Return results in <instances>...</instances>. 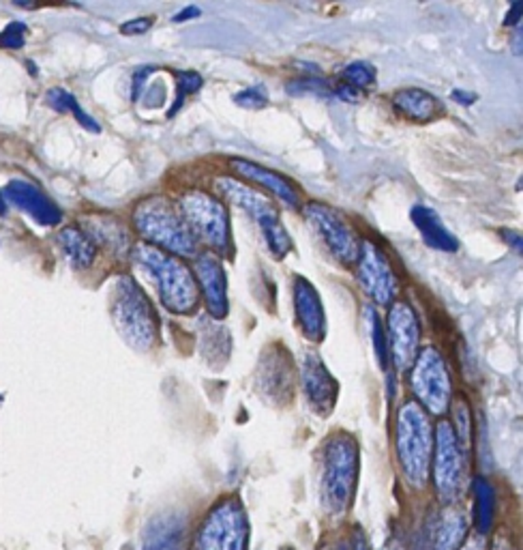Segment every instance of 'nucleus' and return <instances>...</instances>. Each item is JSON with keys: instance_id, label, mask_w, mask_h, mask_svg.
I'll use <instances>...</instances> for the list:
<instances>
[{"instance_id": "19", "label": "nucleus", "mask_w": 523, "mask_h": 550, "mask_svg": "<svg viewBox=\"0 0 523 550\" xmlns=\"http://www.w3.org/2000/svg\"><path fill=\"white\" fill-rule=\"evenodd\" d=\"M187 548V518L185 514L166 512L146 525L142 550H185Z\"/></svg>"}, {"instance_id": "16", "label": "nucleus", "mask_w": 523, "mask_h": 550, "mask_svg": "<svg viewBox=\"0 0 523 550\" xmlns=\"http://www.w3.org/2000/svg\"><path fill=\"white\" fill-rule=\"evenodd\" d=\"M196 275L200 282L202 297L213 319H226L230 301H227V278L217 254L196 256Z\"/></svg>"}, {"instance_id": "15", "label": "nucleus", "mask_w": 523, "mask_h": 550, "mask_svg": "<svg viewBox=\"0 0 523 550\" xmlns=\"http://www.w3.org/2000/svg\"><path fill=\"white\" fill-rule=\"evenodd\" d=\"M300 387L316 415L328 417L335 411L339 385L317 352H305L300 360Z\"/></svg>"}, {"instance_id": "40", "label": "nucleus", "mask_w": 523, "mask_h": 550, "mask_svg": "<svg viewBox=\"0 0 523 550\" xmlns=\"http://www.w3.org/2000/svg\"><path fill=\"white\" fill-rule=\"evenodd\" d=\"M450 97H453L457 104H461V106H472L474 101H477V95L474 93H466V91H453V95H450Z\"/></svg>"}, {"instance_id": "38", "label": "nucleus", "mask_w": 523, "mask_h": 550, "mask_svg": "<svg viewBox=\"0 0 523 550\" xmlns=\"http://www.w3.org/2000/svg\"><path fill=\"white\" fill-rule=\"evenodd\" d=\"M352 550H371L369 548V540L363 534V529H354L352 534Z\"/></svg>"}, {"instance_id": "2", "label": "nucleus", "mask_w": 523, "mask_h": 550, "mask_svg": "<svg viewBox=\"0 0 523 550\" xmlns=\"http://www.w3.org/2000/svg\"><path fill=\"white\" fill-rule=\"evenodd\" d=\"M395 445L401 471L414 488H423L429 480L431 453H434V428L429 415L418 402H404L397 411Z\"/></svg>"}, {"instance_id": "23", "label": "nucleus", "mask_w": 523, "mask_h": 550, "mask_svg": "<svg viewBox=\"0 0 523 550\" xmlns=\"http://www.w3.org/2000/svg\"><path fill=\"white\" fill-rule=\"evenodd\" d=\"M393 104L401 115L414 123H429L440 115V101L423 88H404L395 93Z\"/></svg>"}, {"instance_id": "7", "label": "nucleus", "mask_w": 523, "mask_h": 550, "mask_svg": "<svg viewBox=\"0 0 523 550\" xmlns=\"http://www.w3.org/2000/svg\"><path fill=\"white\" fill-rule=\"evenodd\" d=\"M176 211L191 235L202 239L208 248L221 254L230 250V218L219 199L202 189H189L178 199Z\"/></svg>"}, {"instance_id": "1", "label": "nucleus", "mask_w": 523, "mask_h": 550, "mask_svg": "<svg viewBox=\"0 0 523 550\" xmlns=\"http://www.w3.org/2000/svg\"><path fill=\"white\" fill-rule=\"evenodd\" d=\"M131 259L155 284L166 310H170L174 314L194 312L200 292H197L194 273L189 271V267L183 260L148 243L134 245Z\"/></svg>"}, {"instance_id": "21", "label": "nucleus", "mask_w": 523, "mask_h": 550, "mask_svg": "<svg viewBox=\"0 0 523 550\" xmlns=\"http://www.w3.org/2000/svg\"><path fill=\"white\" fill-rule=\"evenodd\" d=\"M468 534V518L464 510L448 505L436 516L429 537V550H457L464 544Z\"/></svg>"}, {"instance_id": "5", "label": "nucleus", "mask_w": 523, "mask_h": 550, "mask_svg": "<svg viewBox=\"0 0 523 550\" xmlns=\"http://www.w3.org/2000/svg\"><path fill=\"white\" fill-rule=\"evenodd\" d=\"M134 226L137 235L146 239L148 245H159L167 252L178 256H197V239L191 235L187 224L183 222L176 207L170 200L153 196L142 200L134 211Z\"/></svg>"}, {"instance_id": "20", "label": "nucleus", "mask_w": 523, "mask_h": 550, "mask_svg": "<svg viewBox=\"0 0 523 550\" xmlns=\"http://www.w3.org/2000/svg\"><path fill=\"white\" fill-rule=\"evenodd\" d=\"M232 170L238 177L247 178L249 183H257L262 188H267L270 194H275L284 205L298 207V189L292 181H287L286 177H281L279 172L264 168L260 164L247 159H232Z\"/></svg>"}, {"instance_id": "35", "label": "nucleus", "mask_w": 523, "mask_h": 550, "mask_svg": "<svg viewBox=\"0 0 523 550\" xmlns=\"http://www.w3.org/2000/svg\"><path fill=\"white\" fill-rule=\"evenodd\" d=\"M26 35H28V28L24 26V24L20 22L9 24V26L3 31V35H0V46L9 47V50H20V47L26 44Z\"/></svg>"}, {"instance_id": "13", "label": "nucleus", "mask_w": 523, "mask_h": 550, "mask_svg": "<svg viewBox=\"0 0 523 550\" xmlns=\"http://www.w3.org/2000/svg\"><path fill=\"white\" fill-rule=\"evenodd\" d=\"M357 280L365 295L374 299L377 306H393L397 292H399V280H397L388 256L376 243L360 241Z\"/></svg>"}, {"instance_id": "34", "label": "nucleus", "mask_w": 523, "mask_h": 550, "mask_svg": "<svg viewBox=\"0 0 523 550\" xmlns=\"http://www.w3.org/2000/svg\"><path fill=\"white\" fill-rule=\"evenodd\" d=\"M234 101L240 107H249V110H260V107H264L268 104V95L264 93L262 87H249L245 88V91L236 93V97H234Z\"/></svg>"}, {"instance_id": "11", "label": "nucleus", "mask_w": 523, "mask_h": 550, "mask_svg": "<svg viewBox=\"0 0 523 550\" xmlns=\"http://www.w3.org/2000/svg\"><path fill=\"white\" fill-rule=\"evenodd\" d=\"M303 215L309 229L320 239L324 248L333 254L335 260H339L341 265H354L358 260L360 241L352 226L346 222L344 215L335 211L333 207L322 205V202H309Z\"/></svg>"}, {"instance_id": "43", "label": "nucleus", "mask_w": 523, "mask_h": 550, "mask_svg": "<svg viewBox=\"0 0 523 550\" xmlns=\"http://www.w3.org/2000/svg\"><path fill=\"white\" fill-rule=\"evenodd\" d=\"M461 550H485V542L480 540V537H477V540L468 542L466 546H461Z\"/></svg>"}, {"instance_id": "9", "label": "nucleus", "mask_w": 523, "mask_h": 550, "mask_svg": "<svg viewBox=\"0 0 523 550\" xmlns=\"http://www.w3.org/2000/svg\"><path fill=\"white\" fill-rule=\"evenodd\" d=\"M410 368V390L414 398L431 415L442 417L453 400V382H450V372L442 352L434 346H427L418 352Z\"/></svg>"}, {"instance_id": "32", "label": "nucleus", "mask_w": 523, "mask_h": 550, "mask_svg": "<svg viewBox=\"0 0 523 550\" xmlns=\"http://www.w3.org/2000/svg\"><path fill=\"white\" fill-rule=\"evenodd\" d=\"M287 93L294 95V97H328L330 95V87L327 80L317 76H307V77H298V80H292L287 85Z\"/></svg>"}, {"instance_id": "30", "label": "nucleus", "mask_w": 523, "mask_h": 550, "mask_svg": "<svg viewBox=\"0 0 523 550\" xmlns=\"http://www.w3.org/2000/svg\"><path fill=\"white\" fill-rule=\"evenodd\" d=\"M453 433L457 436V441H459V445L464 447L468 452L470 450V439H472V415L470 409H468V404L464 400H457L453 406Z\"/></svg>"}, {"instance_id": "10", "label": "nucleus", "mask_w": 523, "mask_h": 550, "mask_svg": "<svg viewBox=\"0 0 523 550\" xmlns=\"http://www.w3.org/2000/svg\"><path fill=\"white\" fill-rule=\"evenodd\" d=\"M434 452L436 493L444 505H455L464 497L468 486L466 450L459 445L448 422L438 423Z\"/></svg>"}, {"instance_id": "18", "label": "nucleus", "mask_w": 523, "mask_h": 550, "mask_svg": "<svg viewBox=\"0 0 523 550\" xmlns=\"http://www.w3.org/2000/svg\"><path fill=\"white\" fill-rule=\"evenodd\" d=\"M5 200H9L11 205L20 207L22 211H26L30 218L37 219L41 226H56L60 224V209L47 199V196L39 188H35L33 183L26 181H11L7 188L3 189Z\"/></svg>"}, {"instance_id": "12", "label": "nucleus", "mask_w": 523, "mask_h": 550, "mask_svg": "<svg viewBox=\"0 0 523 550\" xmlns=\"http://www.w3.org/2000/svg\"><path fill=\"white\" fill-rule=\"evenodd\" d=\"M297 390V372L294 362L286 346L273 342L264 349L256 370V392L264 402L275 406H286L292 402Z\"/></svg>"}, {"instance_id": "36", "label": "nucleus", "mask_w": 523, "mask_h": 550, "mask_svg": "<svg viewBox=\"0 0 523 550\" xmlns=\"http://www.w3.org/2000/svg\"><path fill=\"white\" fill-rule=\"evenodd\" d=\"M153 17H134V20L125 22L123 26H120V33L127 35V37H137V35H144L146 31H150V26H153Z\"/></svg>"}, {"instance_id": "45", "label": "nucleus", "mask_w": 523, "mask_h": 550, "mask_svg": "<svg viewBox=\"0 0 523 550\" xmlns=\"http://www.w3.org/2000/svg\"><path fill=\"white\" fill-rule=\"evenodd\" d=\"M339 550H350V548H347V546H346V544H341V546H339Z\"/></svg>"}, {"instance_id": "28", "label": "nucleus", "mask_w": 523, "mask_h": 550, "mask_svg": "<svg viewBox=\"0 0 523 550\" xmlns=\"http://www.w3.org/2000/svg\"><path fill=\"white\" fill-rule=\"evenodd\" d=\"M47 104H50L54 110H58V112H71V115L77 118V123H80L82 127H86L88 131H95V134H99L101 131L99 125L82 110L74 95L65 91V88H52V91L47 93Z\"/></svg>"}, {"instance_id": "37", "label": "nucleus", "mask_w": 523, "mask_h": 550, "mask_svg": "<svg viewBox=\"0 0 523 550\" xmlns=\"http://www.w3.org/2000/svg\"><path fill=\"white\" fill-rule=\"evenodd\" d=\"M337 97L347 101V104H357V101H360V97H363V93L350 85H341L337 88Z\"/></svg>"}, {"instance_id": "6", "label": "nucleus", "mask_w": 523, "mask_h": 550, "mask_svg": "<svg viewBox=\"0 0 523 550\" xmlns=\"http://www.w3.org/2000/svg\"><path fill=\"white\" fill-rule=\"evenodd\" d=\"M215 188L230 205L238 207L240 211H245L254 219L257 229H260L264 241H267L270 254L277 260H284L287 254L292 252V239L287 235V230L281 224L279 211H277L273 202L267 196L257 194L256 189H251L249 185L240 183L238 178L232 177H219L215 181Z\"/></svg>"}, {"instance_id": "8", "label": "nucleus", "mask_w": 523, "mask_h": 550, "mask_svg": "<svg viewBox=\"0 0 523 550\" xmlns=\"http://www.w3.org/2000/svg\"><path fill=\"white\" fill-rule=\"evenodd\" d=\"M249 520L236 497L219 501L196 531L189 550H247Z\"/></svg>"}, {"instance_id": "42", "label": "nucleus", "mask_w": 523, "mask_h": 550, "mask_svg": "<svg viewBox=\"0 0 523 550\" xmlns=\"http://www.w3.org/2000/svg\"><path fill=\"white\" fill-rule=\"evenodd\" d=\"M504 237L508 239V243L513 245V248L517 250V252H521V237L517 235V232H510V230H507V232H504Z\"/></svg>"}, {"instance_id": "31", "label": "nucleus", "mask_w": 523, "mask_h": 550, "mask_svg": "<svg viewBox=\"0 0 523 550\" xmlns=\"http://www.w3.org/2000/svg\"><path fill=\"white\" fill-rule=\"evenodd\" d=\"M341 77H344L346 85L358 88V91H363V88H374L376 87L374 65L363 63V61L347 65V67L341 71Z\"/></svg>"}, {"instance_id": "26", "label": "nucleus", "mask_w": 523, "mask_h": 550, "mask_svg": "<svg viewBox=\"0 0 523 550\" xmlns=\"http://www.w3.org/2000/svg\"><path fill=\"white\" fill-rule=\"evenodd\" d=\"M86 229L90 230V239L93 241L106 243L107 248H112L114 252H125L129 248V235L125 230V226L110 218H90L86 219Z\"/></svg>"}, {"instance_id": "39", "label": "nucleus", "mask_w": 523, "mask_h": 550, "mask_svg": "<svg viewBox=\"0 0 523 550\" xmlns=\"http://www.w3.org/2000/svg\"><path fill=\"white\" fill-rule=\"evenodd\" d=\"M521 15H523V3H515L507 14V20H504V24H507V26H515V24H519Z\"/></svg>"}, {"instance_id": "3", "label": "nucleus", "mask_w": 523, "mask_h": 550, "mask_svg": "<svg viewBox=\"0 0 523 550\" xmlns=\"http://www.w3.org/2000/svg\"><path fill=\"white\" fill-rule=\"evenodd\" d=\"M358 477V445L347 433H337L324 445L322 504L333 518L350 510Z\"/></svg>"}, {"instance_id": "44", "label": "nucleus", "mask_w": 523, "mask_h": 550, "mask_svg": "<svg viewBox=\"0 0 523 550\" xmlns=\"http://www.w3.org/2000/svg\"><path fill=\"white\" fill-rule=\"evenodd\" d=\"M5 207H7V202H5L3 191H0V213H5Z\"/></svg>"}, {"instance_id": "27", "label": "nucleus", "mask_w": 523, "mask_h": 550, "mask_svg": "<svg viewBox=\"0 0 523 550\" xmlns=\"http://www.w3.org/2000/svg\"><path fill=\"white\" fill-rule=\"evenodd\" d=\"M474 490V501H477V525L480 534H487L494 523V512H496V493L494 486L485 480V477H474L472 482Z\"/></svg>"}, {"instance_id": "33", "label": "nucleus", "mask_w": 523, "mask_h": 550, "mask_svg": "<svg viewBox=\"0 0 523 550\" xmlns=\"http://www.w3.org/2000/svg\"><path fill=\"white\" fill-rule=\"evenodd\" d=\"M176 80H178V95H176V101H174V107L170 110V117L176 115L178 107H183L187 95L197 93L202 88V76L196 74V71H180V74H176Z\"/></svg>"}, {"instance_id": "41", "label": "nucleus", "mask_w": 523, "mask_h": 550, "mask_svg": "<svg viewBox=\"0 0 523 550\" xmlns=\"http://www.w3.org/2000/svg\"><path fill=\"white\" fill-rule=\"evenodd\" d=\"M200 15V9L197 7H187V9H183L180 11V14H176L172 17L174 22H187V20H194V17H197Z\"/></svg>"}, {"instance_id": "22", "label": "nucleus", "mask_w": 523, "mask_h": 550, "mask_svg": "<svg viewBox=\"0 0 523 550\" xmlns=\"http://www.w3.org/2000/svg\"><path fill=\"white\" fill-rule=\"evenodd\" d=\"M410 215L414 226H417L420 235H423V241L429 245V248L440 250V252H457V250H459L457 237L442 224L440 215H438L434 209L417 205L412 209Z\"/></svg>"}, {"instance_id": "24", "label": "nucleus", "mask_w": 523, "mask_h": 550, "mask_svg": "<svg viewBox=\"0 0 523 550\" xmlns=\"http://www.w3.org/2000/svg\"><path fill=\"white\" fill-rule=\"evenodd\" d=\"M58 248L65 260L75 269H88L95 262V256H97V245H95L93 239L84 230L74 229V226L60 230Z\"/></svg>"}, {"instance_id": "4", "label": "nucleus", "mask_w": 523, "mask_h": 550, "mask_svg": "<svg viewBox=\"0 0 523 550\" xmlns=\"http://www.w3.org/2000/svg\"><path fill=\"white\" fill-rule=\"evenodd\" d=\"M112 321L116 325L120 338L131 349L148 352L157 346L159 321L150 306L148 297L144 295L140 284L129 275H120L114 284L112 297Z\"/></svg>"}, {"instance_id": "14", "label": "nucleus", "mask_w": 523, "mask_h": 550, "mask_svg": "<svg viewBox=\"0 0 523 550\" xmlns=\"http://www.w3.org/2000/svg\"><path fill=\"white\" fill-rule=\"evenodd\" d=\"M388 357L399 372H406L420 352V327L414 310L397 301L388 312Z\"/></svg>"}, {"instance_id": "17", "label": "nucleus", "mask_w": 523, "mask_h": 550, "mask_svg": "<svg viewBox=\"0 0 523 550\" xmlns=\"http://www.w3.org/2000/svg\"><path fill=\"white\" fill-rule=\"evenodd\" d=\"M294 308H297V319L305 338L311 342H322L327 336V314L316 286L303 275H297L294 280Z\"/></svg>"}, {"instance_id": "25", "label": "nucleus", "mask_w": 523, "mask_h": 550, "mask_svg": "<svg viewBox=\"0 0 523 550\" xmlns=\"http://www.w3.org/2000/svg\"><path fill=\"white\" fill-rule=\"evenodd\" d=\"M200 351L210 366H215L217 362L224 366L232 351V338L227 329L224 325H217L215 321H202Z\"/></svg>"}, {"instance_id": "29", "label": "nucleus", "mask_w": 523, "mask_h": 550, "mask_svg": "<svg viewBox=\"0 0 523 550\" xmlns=\"http://www.w3.org/2000/svg\"><path fill=\"white\" fill-rule=\"evenodd\" d=\"M363 314H365L367 327H369V336H371V342H374L376 357H377V362H380V368H382V370H388L387 331H384L380 316H377L376 310H374V308H369V306H365V312H363Z\"/></svg>"}]
</instances>
